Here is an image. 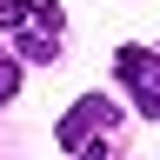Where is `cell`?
Wrapping results in <instances>:
<instances>
[{"instance_id":"cell-4","label":"cell","mask_w":160,"mask_h":160,"mask_svg":"<svg viewBox=\"0 0 160 160\" xmlns=\"http://www.w3.org/2000/svg\"><path fill=\"white\" fill-rule=\"evenodd\" d=\"M20 93V67H13V60H0V100H13Z\"/></svg>"},{"instance_id":"cell-1","label":"cell","mask_w":160,"mask_h":160,"mask_svg":"<svg viewBox=\"0 0 160 160\" xmlns=\"http://www.w3.org/2000/svg\"><path fill=\"white\" fill-rule=\"evenodd\" d=\"M0 33L13 40V53L53 60L60 33H67V13H60V0H0Z\"/></svg>"},{"instance_id":"cell-2","label":"cell","mask_w":160,"mask_h":160,"mask_svg":"<svg viewBox=\"0 0 160 160\" xmlns=\"http://www.w3.org/2000/svg\"><path fill=\"white\" fill-rule=\"evenodd\" d=\"M113 73H120V87L133 93V107L160 120V53H147V47H120V53H113Z\"/></svg>"},{"instance_id":"cell-3","label":"cell","mask_w":160,"mask_h":160,"mask_svg":"<svg viewBox=\"0 0 160 160\" xmlns=\"http://www.w3.org/2000/svg\"><path fill=\"white\" fill-rule=\"evenodd\" d=\"M113 120H120L113 100H107V93H87L67 120H60V133H53V140H60L67 153H87V147H93V133H100V127H113Z\"/></svg>"}]
</instances>
